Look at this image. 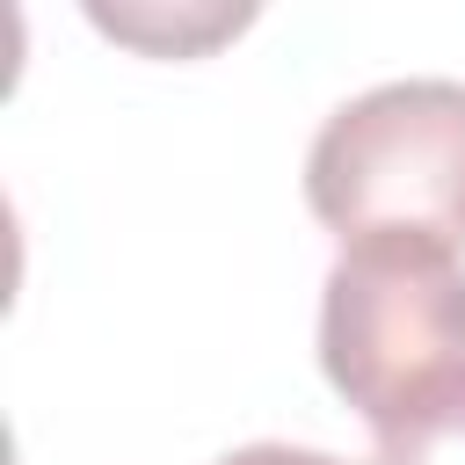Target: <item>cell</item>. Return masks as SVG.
<instances>
[{
  "instance_id": "cell-4",
  "label": "cell",
  "mask_w": 465,
  "mask_h": 465,
  "mask_svg": "<svg viewBox=\"0 0 465 465\" xmlns=\"http://www.w3.org/2000/svg\"><path fill=\"white\" fill-rule=\"evenodd\" d=\"M371 465H465V371L414 400L392 429H378Z\"/></svg>"
},
{
  "instance_id": "cell-2",
  "label": "cell",
  "mask_w": 465,
  "mask_h": 465,
  "mask_svg": "<svg viewBox=\"0 0 465 465\" xmlns=\"http://www.w3.org/2000/svg\"><path fill=\"white\" fill-rule=\"evenodd\" d=\"M320 371L392 429L414 400L465 371V262L436 240H349L320 291Z\"/></svg>"
},
{
  "instance_id": "cell-1",
  "label": "cell",
  "mask_w": 465,
  "mask_h": 465,
  "mask_svg": "<svg viewBox=\"0 0 465 465\" xmlns=\"http://www.w3.org/2000/svg\"><path fill=\"white\" fill-rule=\"evenodd\" d=\"M305 203L341 247H465V80H385L341 102L305 153Z\"/></svg>"
},
{
  "instance_id": "cell-3",
  "label": "cell",
  "mask_w": 465,
  "mask_h": 465,
  "mask_svg": "<svg viewBox=\"0 0 465 465\" xmlns=\"http://www.w3.org/2000/svg\"><path fill=\"white\" fill-rule=\"evenodd\" d=\"M87 22L102 36H116V44L153 51V58H196V51L225 44V36H240L254 22V7H211V0H196V7H153V0L145 7H109V0H94Z\"/></svg>"
},
{
  "instance_id": "cell-5",
  "label": "cell",
  "mask_w": 465,
  "mask_h": 465,
  "mask_svg": "<svg viewBox=\"0 0 465 465\" xmlns=\"http://www.w3.org/2000/svg\"><path fill=\"white\" fill-rule=\"evenodd\" d=\"M218 465H349L334 450H298V443H247V450H225Z\"/></svg>"
}]
</instances>
